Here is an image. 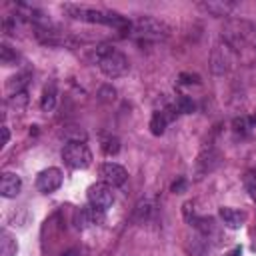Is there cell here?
<instances>
[{"mask_svg": "<svg viewBox=\"0 0 256 256\" xmlns=\"http://www.w3.org/2000/svg\"><path fill=\"white\" fill-rule=\"evenodd\" d=\"M64 136L68 138V142H84L86 140V132L80 130V128H72V130H66Z\"/></svg>", "mask_w": 256, "mask_h": 256, "instance_id": "obj_25", "label": "cell"}, {"mask_svg": "<svg viewBox=\"0 0 256 256\" xmlns=\"http://www.w3.org/2000/svg\"><path fill=\"white\" fill-rule=\"evenodd\" d=\"M250 196H252V200L256 202V184H252V186H250Z\"/></svg>", "mask_w": 256, "mask_h": 256, "instance_id": "obj_31", "label": "cell"}, {"mask_svg": "<svg viewBox=\"0 0 256 256\" xmlns=\"http://www.w3.org/2000/svg\"><path fill=\"white\" fill-rule=\"evenodd\" d=\"M154 212H156V204H154V200H152V198H142V200L134 206V214H132V218H134V222L144 224V222H148V220L154 216Z\"/></svg>", "mask_w": 256, "mask_h": 256, "instance_id": "obj_15", "label": "cell"}, {"mask_svg": "<svg viewBox=\"0 0 256 256\" xmlns=\"http://www.w3.org/2000/svg\"><path fill=\"white\" fill-rule=\"evenodd\" d=\"M180 80L184 84H200V76L198 74H186V72H182L180 74Z\"/></svg>", "mask_w": 256, "mask_h": 256, "instance_id": "obj_27", "label": "cell"}, {"mask_svg": "<svg viewBox=\"0 0 256 256\" xmlns=\"http://www.w3.org/2000/svg\"><path fill=\"white\" fill-rule=\"evenodd\" d=\"M62 256H80V250H78V248H72V250H68V252H64Z\"/></svg>", "mask_w": 256, "mask_h": 256, "instance_id": "obj_30", "label": "cell"}, {"mask_svg": "<svg viewBox=\"0 0 256 256\" xmlns=\"http://www.w3.org/2000/svg\"><path fill=\"white\" fill-rule=\"evenodd\" d=\"M176 110L178 112H182V114H190V112H194V102H192V98L190 96H178L176 98Z\"/></svg>", "mask_w": 256, "mask_h": 256, "instance_id": "obj_21", "label": "cell"}, {"mask_svg": "<svg viewBox=\"0 0 256 256\" xmlns=\"http://www.w3.org/2000/svg\"><path fill=\"white\" fill-rule=\"evenodd\" d=\"M240 254H242V250H240V248H234V250H232L230 254H226V256H240Z\"/></svg>", "mask_w": 256, "mask_h": 256, "instance_id": "obj_32", "label": "cell"}, {"mask_svg": "<svg viewBox=\"0 0 256 256\" xmlns=\"http://www.w3.org/2000/svg\"><path fill=\"white\" fill-rule=\"evenodd\" d=\"M130 34L136 36V38H142V40L158 42V40H166L170 30H168V26L164 22H160V20H156L152 16H140V18H136L132 22Z\"/></svg>", "mask_w": 256, "mask_h": 256, "instance_id": "obj_3", "label": "cell"}, {"mask_svg": "<svg viewBox=\"0 0 256 256\" xmlns=\"http://www.w3.org/2000/svg\"><path fill=\"white\" fill-rule=\"evenodd\" d=\"M232 126H234V132H246V128H248V122H246V118H236L234 122H232Z\"/></svg>", "mask_w": 256, "mask_h": 256, "instance_id": "obj_28", "label": "cell"}, {"mask_svg": "<svg viewBox=\"0 0 256 256\" xmlns=\"http://www.w3.org/2000/svg\"><path fill=\"white\" fill-rule=\"evenodd\" d=\"M16 60H18V54L8 44H0V62L4 66H14Z\"/></svg>", "mask_w": 256, "mask_h": 256, "instance_id": "obj_20", "label": "cell"}, {"mask_svg": "<svg viewBox=\"0 0 256 256\" xmlns=\"http://www.w3.org/2000/svg\"><path fill=\"white\" fill-rule=\"evenodd\" d=\"M200 8L212 16H230V12L236 8V2H226V0H210V2H200Z\"/></svg>", "mask_w": 256, "mask_h": 256, "instance_id": "obj_14", "label": "cell"}, {"mask_svg": "<svg viewBox=\"0 0 256 256\" xmlns=\"http://www.w3.org/2000/svg\"><path fill=\"white\" fill-rule=\"evenodd\" d=\"M90 60L96 62L98 68L102 70V74L108 76V78H120V76H124L128 72V66H130L128 64V58L120 50H116V48H112L108 44H102V46L92 48Z\"/></svg>", "mask_w": 256, "mask_h": 256, "instance_id": "obj_2", "label": "cell"}, {"mask_svg": "<svg viewBox=\"0 0 256 256\" xmlns=\"http://www.w3.org/2000/svg\"><path fill=\"white\" fill-rule=\"evenodd\" d=\"M28 82H30V72H22V74L12 76L8 80V92H10V96L12 94H18V92H24L26 86H28Z\"/></svg>", "mask_w": 256, "mask_h": 256, "instance_id": "obj_18", "label": "cell"}, {"mask_svg": "<svg viewBox=\"0 0 256 256\" xmlns=\"http://www.w3.org/2000/svg\"><path fill=\"white\" fill-rule=\"evenodd\" d=\"M34 36L46 46H74V38L50 24H34Z\"/></svg>", "mask_w": 256, "mask_h": 256, "instance_id": "obj_5", "label": "cell"}, {"mask_svg": "<svg viewBox=\"0 0 256 256\" xmlns=\"http://www.w3.org/2000/svg\"><path fill=\"white\" fill-rule=\"evenodd\" d=\"M234 58H236V54L220 40V42L212 48V54H210V70H212L216 76H222V74H226V72L232 68Z\"/></svg>", "mask_w": 256, "mask_h": 256, "instance_id": "obj_6", "label": "cell"}, {"mask_svg": "<svg viewBox=\"0 0 256 256\" xmlns=\"http://www.w3.org/2000/svg\"><path fill=\"white\" fill-rule=\"evenodd\" d=\"M100 178H102V182H106L110 186H122L128 178V172L116 162H104L100 166Z\"/></svg>", "mask_w": 256, "mask_h": 256, "instance_id": "obj_11", "label": "cell"}, {"mask_svg": "<svg viewBox=\"0 0 256 256\" xmlns=\"http://www.w3.org/2000/svg\"><path fill=\"white\" fill-rule=\"evenodd\" d=\"M16 252H18L16 238L8 230H2L0 232V256H16Z\"/></svg>", "mask_w": 256, "mask_h": 256, "instance_id": "obj_17", "label": "cell"}, {"mask_svg": "<svg viewBox=\"0 0 256 256\" xmlns=\"http://www.w3.org/2000/svg\"><path fill=\"white\" fill-rule=\"evenodd\" d=\"M88 202H90L94 208L106 212V210L112 206V202H114L112 186L106 184V182H96V184H92V186L88 188Z\"/></svg>", "mask_w": 256, "mask_h": 256, "instance_id": "obj_8", "label": "cell"}, {"mask_svg": "<svg viewBox=\"0 0 256 256\" xmlns=\"http://www.w3.org/2000/svg\"><path fill=\"white\" fill-rule=\"evenodd\" d=\"M8 140H10V132H8V128H6V126H2V146H6V144H8Z\"/></svg>", "mask_w": 256, "mask_h": 256, "instance_id": "obj_29", "label": "cell"}, {"mask_svg": "<svg viewBox=\"0 0 256 256\" xmlns=\"http://www.w3.org/2000/svg\"><path fill=\"white\" fill-rule=\"evenodd\" d=\"M102 220H104V212L98 210V208H94L92 204L82 206V208L76 210V214H74V224H76L78 230H84V228L94 226V224H100Z\"/></svg>", "mask_w": 256, "mask_h": 256, "instance_id": "obj_10", "label": "cell"}, {"mask_svg": "<svg viewBox=\"0 0 256 256\" xmlns=\"http://www.w3.org/2000/svg\"><path fill=\"white\" fill-rule=\"evenodd\" d=\"M166 124H168L166 114H164L162 110H160V112H154L152 118H150V132H152L154 136H162L164 130H166Z\"/></svg>", "mask_w": 256, "mask_h": 256, "instance_id": "obj_19", "label": "cell"}, {"mask_svg": "<svg viewBox=\"0 0 256 256\" xmlns=\"http://www.w3.org/2000/svg\"><path fill=\"white\" fill-rule=\"evenodd\" d=\"M20 188H22V180L18 174L14 172H4L2 178H0V194L4 198H16L20 194Z\"/></svg>", "mask_w": 256, "mask_h": 256, "instance_id": "obj_12", "label": "cell"}, {"mask_svg": "<svg viewBox=\"0 0 256 256\" xmlns=\"http://www.w3.org/2000/svg\"><path fill=\"white\" fill-rule=\"evenodd\" d=\"M62 184V172L60 168H46L36 176V188L44 194H50L54 190H58Z\"/></svg>", "mask_w": 256, "mask_h": 256, "instance_id": "obj_9", "label": "cell"}, {"mask_svg": "<svg viewBox=\"0 0 256 256\" xmlns=\"http://www.w3.org/2000/svg\"><path fill=\"white\" fill-rule=\"evenodd\" d=\"M186 188H188V182H186V178H178V180H174L172 182V186H170V190L174 192V194H182V192H186Z\"/></svg>", "mask_w": 256, "mask_h": 256, "instance_id": "obj_26", "label": "cell"}, {"mask_svg": "<svg viewBox=\"0 0 256 256\" xmlns=\"http://www.w3.org/2000/svg\"><path fill=\"white\" fill-rule=\"evenodd\" d=\"M218 216H220L222 224H224L226 228H230V230L240 228V226L244 224V220H246V214H244V212L234 210V208H228V206H222L220 212H218Z\"/></svg>", "mask_w": 256, "mask_h": 256, "instance_id": "obj_13", "label": "cell"}, {"mask_svg": "<svg viewBox=\"0 0 256 256\" xmlns=\"http://www.w3.org/2000/svg\"><path fill=\"white\" fill-rule=\"evenodd\" d=\"M62 160L74 170H84L92 164V152L84 142H68L62 148Z\"/></svg>", "mask_w": 256, "mask_h": 256, "instance_id": "obj_4", "label": "cell"}, {"mask_svg": "<svg viewBox=\"0 0 256 256\" xmlns=\"http://www.w3.org/2000/svg\"><path fill=\"white\" fill-rule=\"evenodd\" d=\"M10 104L16 108V110H22L26 104H28V92H18V94H12L10 96Z\"/></svg>", "mask_w": 256, "mask_h": 256, "instance_id": "obj_24", "label": "cell"}, {"mask_svg": "<svg viewBox=\"0 0 256 256\" xmlns=\"http://www.w3.org/2000/svg\"><path fill=\"white\" fill-rule=\"evenodd\" d=\"M56 102H58V92H56V84L50 82L44 92H42V100H40V106L44 112H52L56 108Z\"/></svg>", "mask_w": 256, "mask_h": 256, "instance_id": "obj_16", "label": "cell"}, {"mask_svg": "<svg viewBox=\"0 0 256 256\" xmlns=\"http://www.w3.org/2000/svg\"><path fill=\"white\" fill-rule=\"evenodd\" d=\"M102 150H104V154L106 156H114V154H118V150H120V142H118V138H106L104 142H102Z\"/></svg>", "mask_w": 256, "mask_h": 256, "instance_id": "obj_22", "label": "cell"}, {"mask_svg": "<svg viewBox=\"0 0 256 256\" xmlns=\"http://www.w3.org/2000/svg\"><path fill=\"white\" fill-rule=\"evenodd\" d=\"M98 98H100L102 102H114L116 90H114L110 84H104V86H100V90H98Z\"/></svg>", "mask_w": 256, "mask_h": 256, "instance_id": "obj_23", "label": "cell"}, {"mask_svg": "<svg viewBox=\"0 0 256 256\" xmlns=\"http://www.w3.org/2000/svg\"><path fill=\"white\" fill-rule=\"evenodd\" d=\"M222 162V156L220 152L214 148V146H204L202 152L198 154L196 158V164H194V174H196V180L204 178L206 174H210L212 170H216Z\"/></svg>", "mask_w": 256, "mask_h": 256, "instance_id": "obj_7", "label": "cell"}, {"mask_svg": "<svg viewBox=\"0 0 256 256\" xmlns=\"http://www.w3.org/2000/svg\"><path fill=\"white\" fill-rule=\"evenodd\" d=\"M220 40L236 56H256V24L250 20H228L222 28Z\"/></svg>", "mask_w": 256, "mask_h": 256, "instance_id": "obj_1", "label": "cell"}]
</instances>
